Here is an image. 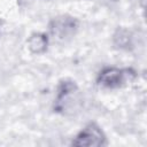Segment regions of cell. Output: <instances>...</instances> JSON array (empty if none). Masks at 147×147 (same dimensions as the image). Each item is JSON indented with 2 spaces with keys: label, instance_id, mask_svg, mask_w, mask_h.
Wrapping results in <instances>:
<instances>
[{
  "label": "cell",
  "instance_id": "6da1fadb",
  "mask_svg": "<svg viewBox=\"0 0 147 147\" xmlns=\"http://www.w3.org/2000/svg\"><path fill=\"white\" fill-rule=\"evenodd\" d=\"M106 144V136L95 123L86 125L72 140V146L77 147H99Z\"/></svg>",
  "mask_w": 147,
  "mask_h": 147
},
{
  "label": "cell",
  "instance_id": "7a4b0ae2",
  "mask_svg": "<svg viewBox=\"0 0 147 147\" xmlns=\"http://www.w3.org/2000/svg\"><path fill=\"white\" fill-rule=\"evenodd\" d=\"M133 74L129 69H119L115 67L103 69L98 76L99 85L106 88H117L130 80Z\"/></svg>",
  "mask_w": 147,
  "mask_h": 147
},
{
  "label": "cell",
  "instance_id": "3957f363",
  "mask_svg": "<svg viewBox=\"0 0 147 147\" xmlns=\"http://www.w3.org/2000/svg\"><path fill=\"white\" fill-rule=\"evenodd\" d=\"M77 86L72 82H63L61 83L56 98V108L59 110H68L74 106L76 100Z\"/></svg>",
  "mask_w": 147,
  "mask_h": 147
},
{
  "label": "cell",
  "instance_id": "277c9868",
  "mask_svg": "<svg viewBox=\"0 0 147 147\" xmlns=\"http://www.w3.org/2000/svg\"><path fill=\"white\" fill-rule=\"evenodd\" d=\"M54 25L52 26V31L60 37L68 36L74 31V28L76 26L75 21L71 18H65V17H60L54 20Z\"/></svg>",
  "mask_w": 147,
  "mask_h": 147
},
{
  "label": "cell",
  "instance_id": "5b68a950",
  "mask_svg": "<svg viewBox=\"0 0 147 147\" xmlns=\"http://www.w3.org/2000/svg\"><path fill=\"white\" fill-rule=\"evenodd\" d=\"M29 49L34 54L44 53L47 48V38L42 33H34L28 40Z\"/></svg>",
  "mask_w": 147,
  "mask_h": 147
}]
</instances>
